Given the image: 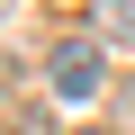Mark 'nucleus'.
<instances>
[{
	"label": "nucleus",
	"instance_id": "nucleus-1",
	"mask_svg": "<svg viewBox=\"0 0 135 135\" xmlns=\"http://www.w3.org/2000/svg\"><path fill=\"white\" fill-rule=\"evenodd\" d=\"M45 81H54V99H99L108 90V45L99 36H63L45 54Z\"/></svg>",
	"mask_w": 135,
	"mask_h": 135
},
{
	"label": "nucleus",
	"instance_id": "nucleus-2",
	"mask_svg": "<svg viewBox=\"0 0 135 135\" xmlns=\"http://www.w3.org/2000/svg\"><path fill=\"white\" fill-rule=\"evenodd\" d=\"M90 18H99V45H126L135 54V0H90Z\"/></svg>",
	"mask_w": 135,
	"mask_h": 135
},
{
	"label": "nucleus",
	"instance_id": "nucleus-3",
	"mask_svg": "<svg viewBox=\"0 0 135 135\" xmlns=\"http://www.w3.org/2000/svg\"><path fill=\"white\" fill-rule=\"evenodd\" d=\"M117 108H126V126H135V81H126V99H117Z\"/></svg>",
	"mask_w": 135,
	"mask_h": 135
}]
</instances>
